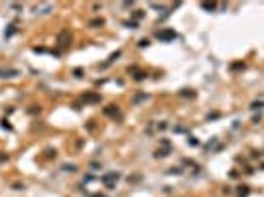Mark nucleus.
<instances>
[{"label": "nucleus", "mask_w": 264, "mask_h": 197, "mask_svg": "<svg viewBox=\"0 0 264 197\" xmlns=\"http://www.w3.org/2000/svg\"><path fill=\"white\" fill-rule=\"evenodd\" d=\"M120 179V173L118 171H108V173H105V176H101V181L108 187V189H112L114 185H116V181Z\"/></svg>", "instance_id": "obj_1"}, {"label": "nucleus", "mask_w": 264, "mask_h": 197, "mask_svg": "<svg viewBox=\"0 0 264 197\" xmlns=\"http://www.w3.org/2000/svg\"><path fill=\"white\" fill-rule=\"evenodd\" d=\"M69 41H71V34H69V30H61V32L57 34V46H59L61 49H65V47L69 46Z\"/></svg>", "instance_id": "obj_2"}, {"label": "nucleus", "mask_w": 264, "mask_h": 197, "mask_svg": "<svg viewBox=\"0 0 264 197\" xmlns=\"http://www.w3.org/2000/svg\"><path fill=\"white\" fill-rule=\"evenodd\" d=\"M156 38L162 39V41H172V39L178 38V34L172 32V30H164V32H158V34H156Z\"/></svg>", "instance_id": "obj_3"}, {"label": "nucleus", "mask_w": 264, "mask_h": 197, "mask_svg": "<svg viewBox=\"0 0 264 197\" xmlns=\"http://www.w3.org/2000/svg\"><path fill=\"white\" fill-rule=\"evenodd\" d=\"M106 114V116H111V118H114V120H118L120 118V111H118V106L116 105H108V106H105V111H103Z\"/></svg>", "instance_id": "obj_4"}, {"label": "nucleus", "mask_w": 264, "mask_h": 197, "mask_svg": "<svg viewBox=\"0 0 264 197\" xmlns=\"http://www.w3.org/2000/svg\"><path fill=\"white\" fill-rule=\"evenodd\" d=\"M18 75H20L18 69H0V77L4 79H12V77H18Z\"/></svg>", "instance_id": "obj_5"}, {"label": "nucleus", "mask_w": 264, "mask_h": 197, "mask_svg": "<svg viewBox=\"0 0 264 197\" xmlns=\"http://www.w3.org/2000/svg\"><path fill=\"white\" fill-rule=\"evenodd\" d=\"M83 101L85 103H101V95H97V93H85Z\"/></svg>", "instance_id": "obj_6"}, {"label": "nucleus", "mask_w": 264, "mask_h": 197, "mask_svg": "<svg viewBox=\"0 0 264 197\" xmlns=\"http://www.w3.org/2000/svg\"><path fill=\"white\" fill-rule=\"evenodd\" d=\"M120 53H122V51H120V49H118V51H114V53H112V55H111V57H108V61H106V63H103V65H101V67H108V65H111V63H114V61H116V59L120 57Z\"/></svg>", "instance_id": "obj_7"}, {"label": "nucleus", "mask_w": 264, "mask_h": 197, "mask_svg": "<svg viewBox=\"0 0 264 197\" xmlns=\"http://www.w3.org/2000/svg\"><path fill=\"white\" fill-rule=\"evenodd\" d=\"M101 26H105V20L103 18H95L89 22V28H101Z\"/></svg>", "instance_id": "obj_8"}, {"label": "nucleus", "mask_w": 264, "mask_h": 197, "mask_svg": "<svg viewBox=\"0 0 264 197\" xmlns=\"http://www.w3.org/2000/svg\"><path fill=\"white\" fill-rule=\"evenodd\" d=\"M170 150H172V148H166V150H164V148H160L154 156H156V158H166V156H170Z\"/></svg>", "instance_id": "obj_9"}, {"label": "nucleus", "mask_w": 264, "mask_h": 197, "mask_svg": "<svg viewBox=\"0 0 264 197\" xmlns=\"http://www.w3.org/2000/svg\"><path fill=\"white\" fill-rule=\"evenodd\" d=\"M179 95H181V97H187V98L195 97V93H193L191 89H183V91H179Z\"/></svg>", "instance_id": "obj_10"}, {"label": "nucleus", "mask_w": 264, "mask_h": 197, "mask_svg": "<svg viewBox=\"0 0 264 197\" xmlns=\"http://www.w3.org/2000/svg\"><path fill=\"white\" fill-rule=\"evenodd\" d=\"M138 181H142V176H140V173H136V176H130V177H128V183H138Z\"/></svg>", "instance_id": "obj_11"}, {"label": "nucleus", "mask_w": 264, "mask_h": 197, "mask_svg": "<svg viewBox=\"0 0 264 197\" xmlns=\"http://www.w3.org/2000/svg\"><path fill=\"white\" fill-rule=\"evenodd\" d=\"M248 195V187L244 185V187H238V197H246Z\"/></svg>", "instance_id": "obj_12"}, {"label": "nucleus", "mask_w": 264, "mask_h": 197, "mask_svg": "<svg viewBox=\"0 0 264 197\" xmlns=\"http://www.w3.org/2000/svg\"><path fill=\"white\" fill-rule=\"evenodd\" d=\"M144 98H148V95H146V93H140V95L134 97V103H140V101H144Z\"/></svg>", "instance_id": "obj_13"}, {"label": "nucleus", "mask_w": 264, "mask_h": 197, "mask_svg": "<svg viewBox=\"0 0 264 197\" xmlns=\"http://www.w3.org/2000/svg\"><path fill=\"white\" fill-rule=\"evenodd\" d=\"M146 77H148V73H144V71H140L138 75H134V79H136V81H144Z\"/></svg>", "instance_id": "obj_14"}, {"label": "nucleus", "mask_w": 264, "mask_h": 197, "mask_svg": "<svg viewBox=\"0 0 264 197\" xmlns=\"http://www.w3.org/2000/svg\"><path fill=\"white\" fill-rule=\"evenodd\" d=\"M61 170H63V171H75V170H77V168H75V166H73V164H65V166H63V168H61Z\"/></svg>", "instance_id": "obj_15"}, {"label": "nucleus", "mask_w": 264, "mask_h": 197, "mask_svg": "<svg viewBox=\"0 0 264 197\" xmlns=\"http://www.w3.org/2000/svg\"><path fill=\"white\" fill-rule=\"evenodd\" d=\"M124 26H126V28H132V30H134V28H138V22H136V20H132V22H124Z\"/></svg>", "instance_id": "obj_16"}, {"label": "nucleus", "mask_w": 264, "mask_h": 197, "mask_svg": "<svg viewBox=\"0 0 264 197\" xmlns=\"http://www.w3.org/2000/svg\"><path fill=\"white\" fill-rule=\"evenodd\" d=\"M73 75H75L77 79H81V77H83V69H81V67H77V69H73Z\"/></svg>", "instance_id": "obj_17"}, {"label": "nucleus", "mask_w": 264, "mask_h": 197, "mask_svg": "<svg viewBox=\"0 0 264 197\" xmlns=\"http://www.w3.org/2000/svg\"><path fill=\"white\" fill-rule=\"evenodd\" d=\"M262 106H264V103H262V101H258V103H252L250 108H252V111H256V108H262Z\"/></svg>", "instance_id": "obj_18"}, {"label": "nucleus", "mask_w": 264, "mask_h": 197, "mask_svg": "<svg viewBox=\"0 0 264 197\" xmlns=\"http://www.w3.org/2000/svg\"><path fill=\"white\" fill-rule=\"evenodd\" d=\"M150 46V39H140L138 41V47H148Z\"/></svg>", "instance_id": "obj_19"}, {"label": "nucleus", "mask_w": 264, "mask_h": 197, "mask_svg": "<svg viewBox=\"0 0 264 197\" xmlns=\"http://www.w3.org/2000/svg\"><path fill=\"white\" fill-rule=\"evenodd\" d=\"M14 32H16V28H14V26H8V30H6V38L14 36Z\"/></svg>", "instance_id": "obj_20"}, {"label": "nucleus", "mask_w": 264, "mask_h": 197, "mask_svg": "<svg viewBox=\"0 0 264 197\" xmlns=\"http://www.w3.org/2000/svg\"><path fill=\"white\" fill-rule=\"evenodd\" d=\"M46 156H47V158H55L57 154H55V150H51V148H47V150H46Z\"/></svg>", "instance_id": "obj_21"}, {"label": "nucleus", "mask_w": 264, "mask_h": 197, "mask_svg": "<svg viewBox=\"0 0 264 197\" xmlns=\"http://www.w3.org/2000/svg\"><path fill=\"white\" fill-rule=\"evenodd\" d=\"M2 128H6V130H12V124H10V122H8L6 118H4V120H2Z\"/></svg>", "instance_id": "obj_22"}, {"label": "nucleus", "mask_w": 264, "mask_h": 197, "mask_svg": "<svg viewBox=\"0 0 264 197\" xmlns=\"http://www.w3.org/2000/svg\"><path fill=\"white\" fill-rule=\"evenodd\" d=\"M201 6H203L205 10H215V4H209V2H203Z\"/></svg>", "instance_id": "obj_23"}, {"label": "nucleus", "mask_w": 264, "mask_h": 197, "mask_svg": "<svg viewBox=\"0 0 264 197\" xmlns=\"http://www.w3.org/2000/svg\"><path fill=\"white\" fill-rule=\"evenodd\" d=\"M30 112H32V114H36V112H40V105H32Z\"/></svg>", "instance_id": "obj_24"}, {"label": "nucleus", "mask_w": 264, "mask_h": 197, "mask_svg": "<svg viewBox=\"0 0 264 197\" xmlns=\"http://www.w3.org/2000/svg\"><path fill=\"white\" fill-rule=\"evenodd\" d=\"M142 16H144V12H142V10H136V12H134V18H136V20H140Z\"/></svg>", "instance_id": "obj_25"}, {"label": "nucleus", "mask_w": 264, "mask_h": 197, "mask_svg": "<svg viewBox=\"0 0 264 197\" xmlns=\"http://www.w3.org/2000/svg\"><path fill=\"white\" fill-rule=\"evenodd\" d=\"M8 160V154H4V152H0V164H2V162H6Z\"/></svg>", "instance_id": "obj_26"}, {"label": "nucleus", "mask_w": 264, "mask_h": 197, "mask_svg": "<svg viewBox=\"0 0 264 197\" xmlns=\"http://www.w3.org/2000/svg\"><path fill=\"white\" fill-rule=\"evenodd\" d=\"M189 144H191V146H197L199 140H197V138H189Z\"/></svg>", "instance_id": "obj_27"}, {"label": "nucleus", "mask_w": 264, "mask_h": 197, "mask_svg": "<svg viewBox=\"0 0 264 197\" xmlns=\"http://www.w3.org/2000/svg\"><path fill=\"white\" fill-rule=\"evenodd\" d=\"M170 173H181V168H172V170H170Z\"/></svg>", "instance_id": "obj_28"}, {"label": "nucleus", "mask_w": 264, "mask_h": 197, "mask_svg": "<svg viewBox=\"0 0 264 197\" xmlns=\"http://www.w3.org/2000/svg\"><path fill=\"white\" fill-rule=\"evenodd\" d=\"M34 51H36V53H44L46 49H44V47H34Z\"/></svg>", "instance_id": "obj_29"}, {"label": "nucleus", "mask_w": 264, "mask_h": 197, "mask_svg": "<svg viewBox=\"0 0 264 197\" xmlns=\"http://www.w3.org/2000/svg\"><path fill=\"white\" fill-rule=\"evenodd\" d=\"M91 197H105V195H91Z\"/></svg>", "instance_id": "obj_30"}]
</instances>
